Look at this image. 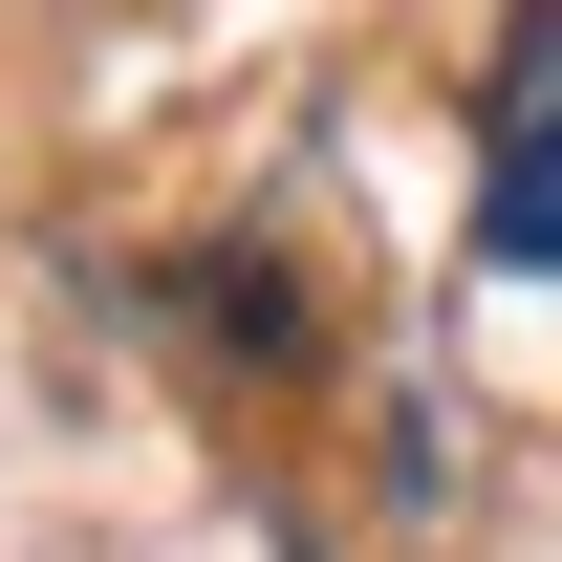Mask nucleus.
<instances>
[{"instance_id":"nucleus-1","label":"nucleus","mask_w":562,"mask_h":562,"mask_svg":"<svg viewBox=\"0 0 562 562\" xmlns=\"http://www.w3.org/2000/svg\"><path fill=\"white\" fill-rule=\"evenodd\" d=\"M476 260H497V281H562V109H519V131H497V195H476Z\"/></svg>"},{"instance_id":"nucleus-2","label":"nucleus","mask_w":562,"mask_h":562,"mask_svg":"<svg viewBox=\"0 0 562 562\" xmlns=\"http://www.w3.org/2000/svg\"><path fill=\"white\" fill-rule=\"evenodd\" d=\"M195 325H216V347H303V303H281V260H195Z\"/></svg>"}]
</instances>
